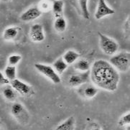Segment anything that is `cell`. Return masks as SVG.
Here are the masks:
<instances>
[{"label":"cell","instance_id":"obj_10","mask_svg":"<svg viewBox=\"0 0 130 130\" xmlns=\"http://www.w3.org/2000/svg\"><path fill=\"white\" fill-rule=\"evenodd\" d=\"M11 112L14 117L19 119H22V118L27 117L26 109L20 103H14L12 106Z\"/></svg>","mask_w":130,"mask_h":130},{"label":"cell","instance_id":"obj_15","mask_svg":"<svg viewBox=\"0 0 130 130\" xmlns=\"http://www.w3.org/2000/svg\"><path fill=\"white\" fill-rule=\"evenodd\" d=\"M68 66L62 58H58L53 63V68L58 75H61L67 69Z\"/></svg>","mask_w":130,"mask_h":130},{"label":"cell","instance_id":"obj_29","mask_svg":"<svg viewBox=\"0 0 130 130\" xmlns=\"http://www.w3.org/2000/svg\"><path fill=\"white\" fill-rule=\"evenodd\" d=\"M0 130H2V129H0Z\"/></svg>","mask_w":130,"mask_h":130},{"label":"cell","instance_id":"obj_25","mask_svg":"<svg viewBox=\"0 0 130 130\" xmlns=\"http://www.w3.org/2000/svg\"><path fill=\"white\" fill-rule=\"evenodd\" d=\"M9 84H10V81L6 78V77L4 76V73L0 71V86H7Z\"/></svg>","mask_w":130,"mask_h":130},{"label":"cell","instance_id":"obj_20","mask_svg":"<svg viewBox=\"0 0 130 130\" xmlns=\"http://www.w3.org/2000/svg\"><path fill=\"white\" fill-rule=\"evenodd\" d=\"M80 11L84 19L88 20L90 18V13L88 10V0H78Z\"/></svg>","mask_w":130,"mask_h":130},{"label":"cell","instance_id":"obj_28","mask_svg":"<svg viewBox=\"0 0 130 130\" xmlns=\"http://www.w3.org/2000/svg\"><path fill=\"white\" fill-rule=\"evenodd\" d=\"M2 2H9V0H2Z\"/></svg>","mask_w":130,"mask_h":130},{"label":"cell","instance_id":"obj_14","mask_svg":"<svg viewBox=\"0 0 130 130\" xmlns=\"http://www.w3.org/2000/svg\"><path fill=\"white\" fill-rule=\"evenodd\" d=\"M80 54L74 51H68L65 54L63 55V60L66 63L68 66L74 64L79 59Z\"/></svg>","mask_w":130,"mask_h":130},{"label":"cell","instance_id":"obj_22","mask_svg":"<svg viewBox=\"0 0 130 130\" xmlns=\"http://www.w3.org/2000/svg\"><path fill=\"white\" fill-rule=\"evenodd\" d=\"M22 59V56L18 54H13L9 55L7 60L9 66H16L18 63L20 62Z\"/></svg>","mask_w":130,"mask_h":130},{"label":"cell","instance_id":"obj_21","mask_svg":"<svg viewBox=\"0 0 130 130\" xmlns=\"http://www.w3.org/2000/svg\"><path fill=\"white\" fill-rule=\"evenodd\" d=\"M98 91H99V90L96 87L90 86H88L84 89V94L85 97L87 99H93V97L96 96Z\"/></svg>","mask_w":130,"mask_h":130},{"label":"cell","instance_id":"obj_16","mask_svg":"<svg viewBox=\"0 0 130 130\" xmlns=\"http://www.w3.org/2000/svg\"><path fill=\"white\" fill-rule=\"evenodd\" d=\"M74 68L79 72H86L90 71V63L86 59L78 60L74 63Z\"/></svg>","mask_w":130,"mask_h":130},{"label":"cell","instance_id":"obj_11","mask_svg":"<svg viewBox=\"0 0 130 130\" xmlns=\"http://www.w3.org/2000/svg\"><path fill=\"white\" fill-rule=\"evenodd\" d=\"M20 28L17 27H9L4 29L3 32V39L7 41H12L14 40L15 38H17L19 32H20Z\"/></svg>","mask_w":130,"mask_h":130},{"label":"cell","instance_id":"obj_23","mask_svg":"<svg viewBox=\"0 0 130 130\" xmlns=\"http://www.w3.org/2000/svg\"><path fill=\"white\" fill-rule=\"evenodd\" d=\"M130 123V113L129 112L126 113L125 115L122 116V118L119 121V125L121 126L128 125Z\"/></svg>","mask_w":130,"mask_h":130},{"label":"cell","instance_id":"obj_3","mask_svg":"<svg viewBox=\"0 0 130 130\" xmlns=\"http://www.w3.org/2000/svg\"><path fill=\"white\" fill-rule=\"evenodd\" d=\"M99 46L103 53L108 55H113L117 53L119 45L113 39L109 38L103 33L99 32Z\"/></svg>","mask_w":130,"mask_h":130},{"label":"cell","instance_id":"obj_24","mask_svg":"<svg viewBox=\"0 0 130 130\" xmlns=\"http://www.w3.org/2000/svg\"><path fill=\"white\" fill-rule=\"evenodd\" d=\"M51 7H52V4H50V2L48 1H42L40 4V6L38 7L39 9L42 12H46V11H48L51 9Z\"/></svg>","mask_w":130,"mask_h":130},{"label":"cell","instance_id":"obj_12","mask_svg":"<svg viewBox=\"0 0 130 130\" xmlns=\"http://www.w3.org/2000/svg\"><path fill=\"white\" fill-rule=\"evenodd\" d=\"M64 2L63 0H55L52 4L51 9L55 18L63 17Z\"/></svg>","mask_w":130,"mask_h":130},{"label":"cell","instance_id":"obj_17","mask_svg":"<svg viewBox=\"0 0 130 130\" xmlns=\"http://www.w3.org/2000/svg\"><path fill=\"white\" fill-rule=\"evenodd\" d=\"M67 27V22L63 17H58L54 22L55 29L58 32H63Z\"/></svg>","mask_w":130,"mask_h":130},{"label":"cell","instance_id":"obj_27","mask_svg":"<svg viewBox=\"0 0 130 130\" xmlns=\"http://www.w3.org/2000/svg\"><path fill=\"white\" fill-rule=\"evenodd\" d=\"M89 130H101V127L99 126V125H97L96 124H94V126H92Z\"/></svg>","mask_w":130,"mask_h":130},{"label":"cell","instance_id":"obj_1","mask_svg":"<svg viewBox=\"0 0 130 130\" xmlns=\"http://www.w3.org/2000/svg\"><path fill=\"white\" fill-rule=\"evenodd\" d=\"M90 80L95 87L108 91H115L118 88L120 76L119 72L104 60H97L90 69Z\"/></svg>","mask_w":130,"mask_h":130},{"label":"cell","instance_id":"obj_2","mask_svg":"<svg viewBox=\"0 0 130 130\" xmlns=\"http://www.w3.org/2000/svg\"><path fill=\"white\" fill-rule=\"evenodd\" d=\"M109 63L117 71L127 72L130 67V53L128 52H121L113 55L109 60Z\"/></svg>","mask_w":130,"mask_h":130},{"label":"cell","instance_id":"obj_26","mask_svg":"<svg viewBox=\"0 0 130 130\" xmlns=\"http://www.w3.org/2000/svg\"><path fill=\"white\" fill-rule=\"evenodd\" d=\"M124 29V32H125L126 37H127V38L129 37V17L127 18V20H126V22H125Z\"/></svg>","mask_w":130,"mask_h":130},{"label":"cell","instance_id":"obj_7","mask_svg":"<svg viewBox=\"0 0 130 130\" xmlns=\"http://www.w3.org/2000/svg\"><path fill=\"white\" fill-rule=\"evenodd\" d=\"M114 13H115L114 9L111 8L109 5L106 4L105 0H99L94 17L96 18V20H99L105 17L112 15Z\"/></svg>","mask_w":130,"mask_h":130},{"label":"cell","instance_id":"obj_8","mask_svg":"<svg viewBox=\"0 0 130 130\" xmlns=\"http://www.w3.org/2000/svg\"><path fill=\"white\" fill-rule=\"evenodd\" d=\"M29 37L35 42H42L45 38L43 27L40 24L33 25L29 29Z\"/></svg>","mask_w":130,"mask_h":130},{"label":"cell","instance_id":"obj_9","mask_svg":"<svg viewBox=\"0 0 130 130\" xmlns=\"http://www.w3.org/2000/svg\"><path fill=\"white\" fill-rule=\"evenodd\" d=\"M42 13V11L38 7H32L27 9L25 12L22 14L20 15V20L22 21L27 22L33 21L40 17Z\"/></svg>","mask_w":130,"mask_h":130},{"label":"cell","instance_id":"obj_19","mask_svg":"<svg viewBox=\"0 0 130 130\" xmlns=\"http://www.w3.org/2000/svg\"><path fill=\"white\" fill-rule=\"evenodd\" d=\"M4 76L9 81L16 79L17 77V68L16 66H7L4 69Z\"/></svg>","mask_w":130,"mask_h":130},{"label":"cell","instance_id":"obj_13","mask_svg":"<svg viewBox=\"0 0 130 130\" xmlns=\"http://www.w3.org/2000/svg\"><path fill=\"white\" fill-rule=\"evenodd\" d=\"M76 121L73 117L68 118L66 121L62 122L56 126L53 130H74L75 129Z\"/></svg>","mask_w":130,"mask_h":130},{"label":"cell","instance_id":"obj_5","mask_svg":"<svg viewBox=\"0 0 130 130\" xmlns=\"http://www.w3.org/2000/svg\"><path fill=\"white\" fill-rule=\"evenodd\" d=\"M9 84L16 92L20 93L22 96H28L34 93L33 88L32 86L17 78L10 81Z\"/></svg>","mask_w":130,"mask_h":130},{"label":"cell","instance_id":"obj_6","mask_svg":"<svg viewBox=\"0 0 130 130\" xmlns=\"http://www.w3.org/2000/svg\"><path fill=\"white\" fill-rule=\"evenodd\" d=\"M90 72L89 71L86 72H78L73 73L68 78V84L71 87H78L82 84L88 82L90 79Z\"/></svg>","mask_w":130,"mask_h":130},{"label":"cell","instance_id":"obj_18","mask_svg":"<svg viewBox=\"0 0 130 130\" xmlns=\"http://www.w3.org/2000/svg\"><path fill=\"white\" fill-rule=\"evenodd\" d=\"M3 96L4 99L9 101H14L16 100L17 96V92L11 86H7L3 89Z\"/></svg>","mask_w":130,"mask_h":130},{"label":"cell","instance_id":"obj_4","mask_svg":"<svg viewBox=\"0 0 130 130\" xmlns=\"http://www.w3.org/2000/svg\"><path fill=\"white\" fill-rule=\"evenodd\" d=\"M34 66L39 73L45 76L47 78L51 80L53 84H58L61 82L60 75L57 73V72L55 71L53 66L42 63H35Z\"/></svg>","mask_w":130,"mask_h":130}]
</instances>
